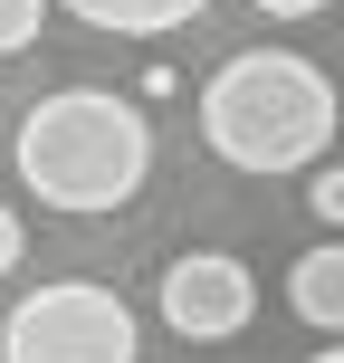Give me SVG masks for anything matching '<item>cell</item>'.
I'll list each match as a JSON object with an SVG mask.
<instances>
[{
  "instance_id": "9c48e42d",
  "label": "cell",
  "mask_w": 344,
  "mask_h": 363,
  "mask_svg": "<svg viewBox=\"0 0 344 363\" xmlns=\"http://www.w3.org/2000/svg\"><path fill=\"white\" fill-rule=\"evenodd\" d=\"M10 268H19V211L0 201V277H10Z\"/></svg>"
},
{
  "instance_id": "5b68a950",
  "label": "cell",
  "mask_w": 344,
  "mask_h": 363,
  "mask_svg": "<svg viewBox=\"0 0 344 363\" xmlns=\"http://www.w3.org/2000/svg\"><path fill=\"white\" fill-rule=\"evenodd\" d=\"M67 19H87V29H106V38H172V29H192L211 0H57Z\"/></svg>"
},
{
  "instance_id": "52a82bcc",
  "label": "cell",
  "mask_w": 344,
  "mask_h": 363,
  "mask_svg": "<svg viewBox=\"0 0 344 363\" xmlns=\"http://www.w3.org/2000/svg\"><path fill=\"white\" fill-rule=\"evenodd\" d=\"M38 19H48V0H0V57L38 48Z\"/></svg>"
},
{
  "instance_id": "8fae6325",
  "label": "cell",
  "mask_w": 344,
  "mask_h": 363,
  "mask_svg": "<svg viewBox=\"0 0 344 363\" xmlns=\"http://www.w3.org/2000/svg\"><path fill=\"white\" fill-rule=\"evenodd\" d=\"M306 363H344V345H326V354H306Z\"/></svg>"
},
{
  "instance_id": "ba28073f",
  "label": "cell",
  "mask_w": 344,
  "mask_h": 363,
  "mask_svg": "<svg viewBox=\"0 0 344 363\" xmlns=\"http://www.w3.org/2000/svg\"><path fill=\"white\" fill-rule=\"evenodd\" d=\"M306 211L326 220V230H344V163H316V182H306Z\"/></svg>"
},
{
  "instance_id": "277c9868",
  "label": "cell",
  "mask_w": 344,
  "mask_h": 363,
  "mask_svg": "<svg viewBox=\"0 0 344 363\" xmlns=\"http://www.w3.org/2000/svg\"><path fill=\"white\" fill-rule=\"evenodd\" d=\"M163 325L182 335V345H230L239 325L258 315V277L239 268L230 249H182L172 268H163Z\"/></svg>"
},
{
  "instance_id": "7a4b0ae2",
  "label": "cell",
  "mask_w": 344,
  "mask_h": 363,
  "mask_svg": "<svg viewBox=\"0 0 344 363\" xmlns=\"http://www.w3.org/2000/svg\"><path fill=\"white\" fill-rule=\"evenodd\" d=\"M335 125H344L335 77L296 48H239L201 86V144L230 172H306V163H326Z\"/></svg>"
},
{
  "instance_id": "8992f818",
  "label": "cell",
  "mask_w": 344,
  "mask_h": 363,
  "mask_svg": "<svg viewBox=\"0 0 344 363\" xmlns=\"http://www.w3.org/2000/svg\"><path fill=\"white\" fill-rule=\"evenodd\" d=\"M287 306L306 315L316 335H344V239H316V249L287 268Z\"/></svg>"
},
{
  "instance_id": "3957f363",
  "label": "cell",
  "mask_w": 344,
  "mask_h": 363,
  "mask_svg": "<svg viewBox=\"0 0 344 363\" xmlns=\"http://www.w3.org/2000/svg\"><path fill=\"white\" fill-rule=\"evenodd\" d=\"M134 306L96 277H57L29 287L0 325V363H134Z\"/></svg>"
},
{
  "instance_id": "6da1fadb",
  "label": "cell",
  "mask_w": 344,
  "mask_h": 363,
  "mask_svg": "<svg viewBox=\"0 0 344 363\" xmlns=\"http://www.w3.org/2000/svg\"><path fill=\"white\" fill-rule=\"evenodd\" d=\"M10 163H19V182H29L48 211L96 220V211H125V201L144 191L153 125H144V106L115 96V86H57V96H38V106L19 115Z\"/></svg>"
},
{
  "instance_id": "30bf717a",
  "label": "cell",
  "mask_w": 344,
  "mask_h": 363,
  "mask_svg": "<svg viewBox=\"0 0 344 363\" xmlns=\"http://www.w3.org/2000/svg\"><path fill=\"white\" fill-rule=\"evenodd\" d=\"M258 10H268V19H316L326 0H258Z\"/></svg>"
}]
</instances>
